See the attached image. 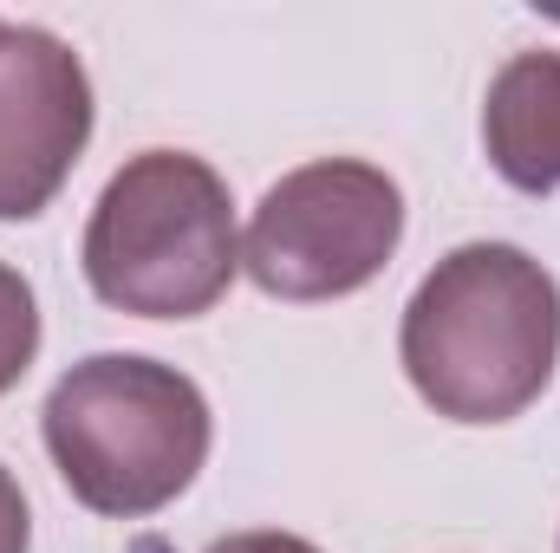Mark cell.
<instances>
[{
    "instance_id": "obj_1",
    "label": "cell",
    "mask_w": 560,
    "mask_h": 553,
    "mask_svg": "<svg viewBox=\"0 0 560 553\" xmlns=\"http://www.w3.org/2000/svg\"><path fill=\"white\" fill-rule=\"evenodd\" d=\"M398 358L450 423L522 416L560 365V280L515 242H463L418 280Z\"/></svg>"
},
{
    "instance_id": "obj_2",
    "label": "cell",
    "mask_w": 560,
    "mask_h": 553,
    "mask_svg": "<svg viewBox=\"0 0 560 553\" xmlns=\"http://www.w3.org/2000/svg\"><path fill=\"white\" fill-rule=\"evenodd\" d=\"M39 436L79 508L143 521L202 475L215 416L189 372L143 352H92L46 391Z\"/></svg>"
},
{
    "instance_id": "obj_3",
    "label": "cell",
    "mask_w": 560,
    "mask_h": 553,
    "mask_svg": "<svg viewBox=\"0 0 560 553\" xmlns=\"http://www.w3.org/2000/svg\"><path fill=\"white\" fill-rule=\"evenodd\" d=\"M79 261L112 313L202 319L242 274V235L222 169L189 150L131 156L105 183Z\"/></svg>"
},
{
    "instance_id": "obj_4",
    "label": "cell",
    "mask_w": 560,
    "mask_h": 553,
    "mask_svg": "<svg viewBox=\"0 0 560 553\" xmlns=\"http://www.w3.org/2000/svg\"><path fill=\"white\" fill-rule=\"evenodd\" d=\"M405 242V189L359 156L287 169L255 202L242 274L275 299H346L392 268Z\"/></svg>"
},
{
    "instance_id": "obj_5",
    "label": "cell",
    "mask_w": 560,
    "mask_h": 553,
    "mask_svg": "<svg viewBox=\"0 0 560 553\" xmlns=\"http://www.w3.org/2000/svg\"><path fill=\"white\" fill-rule=\"evenodd\" d=\"M92 143L85 59L26 20H0V222H33Z\"/></svg>"
},
{
    "instance_id": "obj_6",
    "label": "cell",
    "mask_w": 560,
    "mask_h": 553,
    "mask_svg": "<svg viewBox=\"0 0 560 553\" xmlns=\"http://www.w3.org/2000/svg\"><path fill=\"white\" fill-rule=\"evenodd\" d=\"M482 150L522 196L560 189V52H515L482 98Z\"/></svg>"
},
{
    "instance_id": "obj_7",
    "label": "cell",
    "mask_w": 560,
    "mask_h": 553,
    "mask_svg": "<svg viewBox=\"0 0 560 553\" xmlns=\"http://www.w3.org/2000/svg\"><path fill=\"white\" fill-rule=\"evenodd\" d=\"M33 358H39V299H33V280L0 261V398L33 372Z\"/></svg>"
},
{
    "instance_id": "obj_8",
    "label": "cell",
    "mask_w": 560,
    "mask_h": 553,
    "mask_svg": "<svg viewBox=\"0 0 560 553\" xmlns=\"http://www.w3.org/2000/svg\"><path fill=\"white\" fill-rule=\"evenodd\" d=\"M33 548V515H26V495L13 482V469L0 462V553H26Z\"/></svg>"
},
{
    "instance_id": "obj_9",
    "label": "cell",
    "mask_w": 560,
    "mask_h": 553,
    "mask_svg": "<svg viewBox=\"0 0 560 553\" xmlns=\"http://www.w3.org/2000/svg\"><path fill=\"white\" fill-rule=\"evenodd\" d=\"M209 553H319L300 534H280V528H248V534H222Z\"/></svg>"
}]
</instances>
